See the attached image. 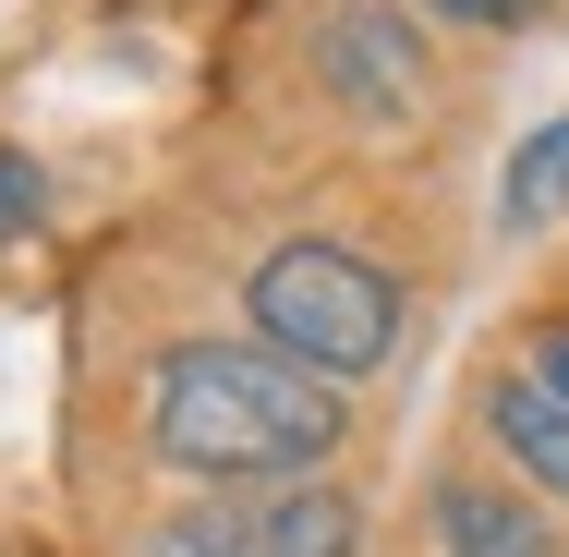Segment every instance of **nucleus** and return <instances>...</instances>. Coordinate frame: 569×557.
<instances>
[{"instance_id": "1", "label": "nucleus", "mask_w": 569, "mask_h": 557, "mask_svg": "<svg viewBox=\"0 0 569 557\" xmlns=\"http://www.w3.org/2000/svg\"><path fill=\"white\" fill-rule=\"evenodd\" d=\"M146 448L194 485H303L340 448V388L291 351L182 339L146 388Z\"/></svg>"}, {"instance_id": "3", "label": "nucleus", "mask_w": 569, "mask_h": 557, "mask_svg": "<svg viewBox=\"0 0 569 557\" xmlns=\"http://www.w3.org/2000/svg\"><path fill=\"white\" fill-rule=\"evenodd\" d=\"M170 546L182 557H351L363 546V509L328 497L316 473L303 485H219V509H194Z\"/></svg>"}, {"instance_id": "10", "label": "nucleus", "mask_w": 569, "mask_h": 557, "mask_svg": "<svg viewBox=\"0 0 569 557\" xmlns=\"http://www.w3.org/2000/svg\"><path fill=\"white\" fill-rule=\"evenodd\" d=\"M425 12H449V24H533V0H425Z\"/></svg>"}, {"instance_id": "2", "label": "nucleus", "mask_w": 569, "mask_h": 557, "mask_svg": "<svg viewBox=\"0 0 569 557\" xmlns=\"http://www.w3.org/2000/svg\"><path fill=\"white\" fill-rule=\"evenodd\" d=\"M242 304H254V339L267 351L316 364L328 388L376 376L388 339H400V279L376 255H351V242H279V255H254Z\"/></svg>"}, {"instance_id": "8", "label": "nucleus", "mask_w": 569, "mask_h": 557, "mask_svg": "<svg viewBox=\"0 0 569 557\" xmlns=\"http://www.w3.org/2000/svg\"><path fill=\"white\" fill-rule=\"evenodd\" d=\"M37 207H49L37 158H12V146H0V242H12V230H37Z\"/></svg>"}, {"instance_id": "6", "label": "nucleus", "mask_w": 569, "mask_h": 557, "mask_svg": "<svg viewBox=\"0 0 569 557\" xmlns=\"http://www.w3.org/2000/svg\"><path fill=\"white\" fill-rule=\"evenodd\" d=\"M437 546L449 557H546V521L509 509L497 485H437Z\"/></svg>"}, {"instance_id": "7", "label": "nucleus", "mask_w": 569, "mask_h": 557, "mask_svg": "<svg viewBox=\"0 0 569 557\" xmlns=\"http://www.w3.org/2000/svg\"><path fill=\"white\" fill-rule=\"evenodd\" d=\"M558 207H569V121H546V133H521V158L497 182V230H546Z\"/></svg>"}, {"instance_id": "5", "label": "nucleus", "mask_w": 569, "mask_h": 557, "mask_svg": "<svg viewBox=\"0 0 569 557\" xmlns=\"http://www.w3.org/2000/svg\"><path fill=\"white\" fill-rule=\"evenodd\" d=\"M485 437L509 448V473L521 485H546V497H569V388H546V376H497L485 388Z\"/></svg>"}, {"instance_id": "9", "label": "nucleus", "mask_w": 569, "mask_h": 557, "mask_svg": "<svg viewBox=\"0 0 569 557\" xmlns=\"http://www.w3.org/2000/svg\"><path fill=\"white\" fill-rule=\"evenodd\" d=\"M521 376H546V388H569V328H533V339H521Z\"/></svg>"}, {"instance_id": "4", "label": "nucleus", "mask_w": 569, "mask_h": 557, "mask_svg": "<svg viewBox=\"0 0 569 557\" xmlns=\"http://www.w3.org/2000/svg\"><path fill=\"white\" fill-rule=\"evenodd\" d=\"M412 61H425V49L400 37V12H340V24H328V86H340L351 110H376V121H400L425 98Z\"/></svg>"}]
</instances>
